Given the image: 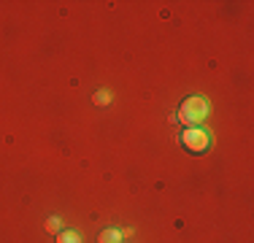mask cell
Wrapping results in <instances>:
<instances>
[{"label":"cell","instance_id":"6da1fadb","mask_svg":"<svg viewBox=\"0 0 254 243\" xmlns=\"http://www.w3.org/2000/svg\"><path fill=\"white\" fill-rule=\"evenodd\" d=\"M205 117H208V103H205V97H200V95L187 97L179 108V119L184 122L187 127H200V122Z\"/></svg>","mask_w":254,"mask_h":243},{"label":"cell","instance_id":"7a4b0ae2","mask_svg":"<svg viewBox=\"0 0 254 243\" xmlns=\"http://www.w3.org/2000/svg\"><path fill=\"white\" fill-rule=\"evenodd\" d=\"M181 143H184L187 151H195V154H200V151L208 149L211 135L203 130V127H187V130L181 132Z\"/></svg>","mask_w":254,"mask_h":243},{"label":"cell","instance_id":"3957f363","mask_svg":"<svg viewBox=\"0 0 254 243\" xmlns=\"http://www.w3.org/2000/svg\"><path fill=\"white\" fill-rule=\"evenodd\" d=\"M119 238H122L119 230H103V233L98 235V243H119Z\"/></svg>","mask_w":254,"mask_h":243},{"label":"cell","instance_id":"277c9868","mask_svg":"<svg viewBox=\"0 0 254 243\" xmlns=\"http://www.w3.org/2000/svg\"><path fill=\"white\" fill-rule=\"evenodd\" d=\"M57 243H81V238L73 230H63V233H57Z\"/></svg>","mask_w":254,"mask_h":243},{"label":"cell","instance_id":"5b68a950","mask_svg":"<svg viewBox=\"0 0 254 243\" xmlns=\"http://www.w3.org/2000/svg\"><path fill=\"white\" fill-rule=\"evenodd\" d=\"M95 103H98V106H106V103H111V92H106V89H98V95H95Z\"/></svg>","mask_w":254,"mask_h":243},{"label":"cell","instance_id":"8992f818","mask_svg":"<svg viewBox=\"0 0 254 243\" xmlns=\"http://www.w3.org/2000/svg\"><path fill=\"white\" fill-rule=\"evenodd\" d=\"M46 230H49V233H60V219L52 216L49 222H46Z\"/></svg>","mask_w":254,"mask_h":243}]
</instances>
